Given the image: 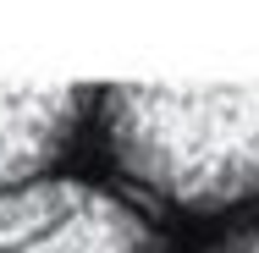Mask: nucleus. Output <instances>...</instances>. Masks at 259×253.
Masks as SVG:
<instances>
[{
    "instance_id": "f257e3e1",
    "label": "nucleus",
    "mask_w": 259,
    "mask_h": 253,
    "mask_svg": "<svg viewBox=\"0 0 259 253\" xmlns=\"http://www.w3.org/2000/svg\"><path fill=\"white\" fill-rule=\"evenodd\" d=\"M105 132L160 198L215 209L259 193V88H105Z\"/></svg>"
},
{
    "instance_id": "f03ea898",
    "label": "nucleus",
    "mask_w": 259,
    "mask_h": 253,
    "mask_svg": "<svg viewBox=\"0 0 259 253\" xmlns=\"http://www.w3.org/2000/svg\"><path fill=\"white\" fill-rule=\"evenodd\" d=\"M83 110L89 88H0V193L45 182Z\"/></svg>"
},
{
    "instance_id": "7ed1b4c3",
    "label": "nucleus",
    "mask_w": 259,
    "mask_h": 253,
    "mask_svg": "<svg viewBox=\"0 0 259 253\" xmlns=\"http://www.w3.org/2000/svg\"><path fill=\"white\" fill-rule=\"evenodd\" d=\"M6 253H160V231L138 204L89 187L77 215H66L45 237H33L22 248H6Z\"/></svg>"
},
{
    "instance_id": "20e7f679",
    "label": "nucleus",
    "mask_w": 259,
    "mask_h": 253,
    "mask_svg": "<svg viewBox=\"0 0 259 253\" xmlns=\"http://www.w3.org/2000/svg\"><path fill=\"white\" fill-rule=\"evenodd\" d=\"M83 198H89V182H61V176H55V182L45 176V182L17 187V193H0V253L45 237L66 215H77Z\"/></svg>"
},
{
    "instance_id": "39448f33",
    "label": "nucleus",
    "mask_w": 259,
    "mask_h": 253,
    "mask_svg": "<svg viewBox=\"0 0 259 253\" xmlns=\"http://www.w3.org/2000/svg\"><path fill=\"white\" fill-rule=\"evenodd\" d=\"M215 253H259V220H254V226H243V231H232Z\"/></svg>"
}]
</instances>
